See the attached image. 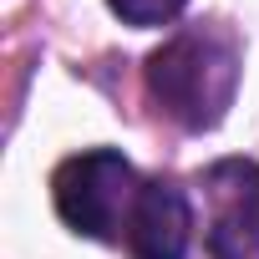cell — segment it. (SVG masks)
Masks as SVG:
<instances>
[{
    "label": "cell",
    "instance_id": "obj_1",
    "mask_svg": "<svg viewBox=\"0 0 259 259\" xmlns=\"http://www.w3.org/2000/svg\"><path fill=\"white\" fill-rule=\"evenodd\" d=\"M153 102L188 133L219 127L239 92V46L224 26H183L148 56Z\"/></svg>",
    "mask_w": 259,
    "mask_h": 259
},
{
    "label": "cell",
    "instance_id": "obj_2",
    "mask_svg": "<svg viewBox=\"0 0 259 259\" xmlns=\"http://www.w3.org/2000/svg\"><path fill=\"white\" fill-rule=\"evenodd\" d=\"M138 193H143V178L117 148L71 153L51 173V203H56L61 224L87 239H122Z\"/></svg>",
    "mask_w": 259,
    "mask_h": 259
},
{
    "label": "cell",
    "instance_id": "obj_3",
    "mask_svg": "<svg viewBox=\"0 0 259 259\" xmlns=\"http://www.w3.org/2000/svg\"><path fill=\"white\" fill-rule=\"evenodd\" d=\"M208 259H259V163L219 158L198 173Z\"/></svg>",
    "mask_w": 259,
    "mask_h": 259
},
{
    "label": "cell",
    "instance_id": "obj_4",
    "mask_svg": "<svg viewBox=\"0 0 259 259\" xmlns=\"http://www.w3.org/2000/svg\"><path fill=\"white\" fill-rule=\"evenodd\" d=\"M127 239V254L133 259H183L188 244H193V208H188V193L168 178H148L138 203H133V219L122 229Z\"/></svg>",
    "mask_w": 259,
    "mask_h": 259
},
{
    "label": "cell",
    "instance_id": "obj_5",
    "mask_svg": "<svg viewBox=\"0 0 259 259\" xmlns=\"http://www.w3.org/2000/svg\"><path fill=\"white\" fill-rule=\"evenodd\" d=\"M112 16H122L127 26H168L183 16L188 0H107Z\"/></svg>",
    "mask_w": 259,
    "mask_h": 259
}]
</instances>
